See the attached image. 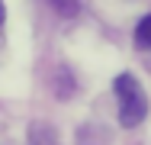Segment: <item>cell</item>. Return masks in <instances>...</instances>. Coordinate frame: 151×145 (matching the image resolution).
Masks as SVG:
<instances>
[{"instance_id": "6da1fadb", "label": "cell", "mask_w": 151, "mask_h": 145, "mask_svg": "<svg viewBox=\"0 0 151 145\" xmlns=\"http://www.w3.org/2000/svg\"><path fill=\"white\" fill-rule=\"evenodd\" d=\"M113 90H116V100H119V123L125 129H135L148 116V97H145L142 84L132 74H119L113 81Z\"/></svg>"}, {"instance_id": "7a4b0ae2", "label": "cell", "mask_w": 151, "mask_h": 145, "mask_svg": "<svg viewBox=\"0 0 151 145\" xmlns=\"http://www.w3.org/2000/svg\"><path fill=\"white\" fill-rule=\"evenodd\" d=\"M29 145H61L55 129L48 123H32L29 126Z\"/></svg>"}, {"instance_id": "3957f363", "label": "cell", "mask_w": 151, "mask_h": 145, "mask_svg": "<svg viewBox=\"0 0 151 145\" xmlns=\"http://www.w3.org/2000/svg\"><path fill=\"white\" fill-rule=\"evenodd\" d=\"M103 129H96V126H81L77 129V145H103Z\"/></svg>"}, {"instance_id": "277c9868", "label": "cell", "mask_w": 151, "mask_h": 145, "mask_svg": "<svg viewBox=\"0 0 151 145\" xmlns=\"http://www.w3.org/2000/svg\"><path fill=\"white\" fill-rule=\"evenodd\" d=\"M135 45L138 49H151V16H142L135 26Z\"/></svg>"}, {"instance_id": "5b68a950", "label": "cell", "mask_w": 151, "mask_h": 145, "mask_svg": "<svg viewBox=\"0 0 151 145\" xmlns=\"http://www.w3.org/2000/svg\"><path fill=\"white\" fill-rule=\"evenodd\" d=\"M48 3H52V10L58 16H77L81 13V3L77 0H48Z\"/></svg>"}, {"instance_id": "8992f818", "label": "cell", "mask_w": 151, "mask_h": 145, "mask_svg": "<svg viewBox=\"0 0 151 145\" xmlns=\"http://www.w3.org/2000/svg\"><path fill=\"white\" fill-rule=\"evenodd\" d=\"M0 23H3V0H0Z\"/></svg>"}]
</instances>
